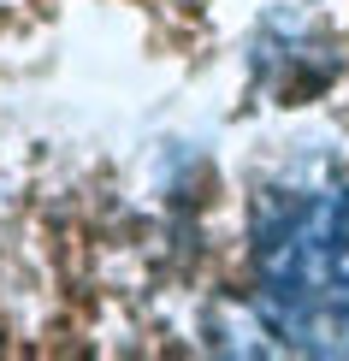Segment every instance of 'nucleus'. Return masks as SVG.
Wrapping results in <instances>:
<instances>
[{
	"mask_svg": "<svg viewBox=\"0 0 349 361\" xmlns=\"http://www.w3.org/2000/svg\"><path fill=\"white\" fill-rule=\"evenodd\" d=\"M255 296L272 332L349 355V172L267 195L255 219Z\"/></svg>",
	"mask_w": 349,
	"mask_h": 361,
	"instance_id": "obj_1",
	"label": "nucleus"
}]
</instances>
